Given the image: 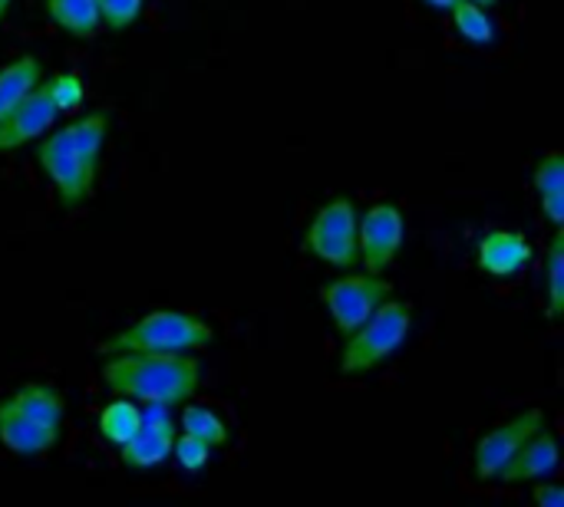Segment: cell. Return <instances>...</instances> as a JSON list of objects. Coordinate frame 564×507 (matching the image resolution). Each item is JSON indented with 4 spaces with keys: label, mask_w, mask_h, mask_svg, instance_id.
Segmentation results:
<instances>
[{
    "label": "cell",
    "mask_w": 564,
    "mask_h": 507,
    "mask_svg": "<svg viewBox=\"0 0 564 507\" xmlns=\"http://www.w3.org/2000/svg\"><path fill=\"white\" fill-rule=\"evenodd\" d=\"M102 386L139 406H185L202 386V363L192 353H112L102 363Z\"/></svg>",
    "instance_id": "1"
},
{
    "label": "cell",
    "mask_w": 564,
    "mask_h": 507,
    "mask_svg": "<svg viewBox=\"0 0 564 507\" xmlns=\"http://www.w3.org/2000/svg\"><path fill=\"white\" fill-rule=\"evenodd\" d=\"M215 340V330L185 310H152L109 337L99 353H198Z\"/></svg>",
    "instance_id": "2"
},
{
    "label": "cell",
    "mask_w": 564,
    "mask_h": 507,
    "mask_svg": "<svg viewBox=\"0 0 564 507\" xmlns=\"http://www.w3.org/2000/svg\"><path fill=\"white\" fill-rule=\"evenodd\" d=\"M413 330V307L390 297L383 300L354 333H347L340 350V373L344 376H367L380 363L400 353Z\"/></svg>",
    "instance_id": "3"
},
{
    "label": "cell",
    "mask_w": 564,
    "mask_h": 507,
    "mask_svg": "<svg viewBox=\"0 0 564 507\" xmlns=\"http://www.w3.org/2000/svg\"><path fill=\"white\" fill-rule=\"evenodd\" d=\"M36 162L43 168V175L50 178V185L56 188V198L66 205V208H76L89 198L93 185H96V172H99V162L89 158L73 132L63 125V129H50L43 139H36Z\"/></svg>",
    "instance_id": "4"
},
{
    "label": "cell",
    "mask_w": 564,
    "mask_h": 507,
    "mask_svg": "<svg viewBox=\"0 0 564 507\" xmlns=\"http://www.w3.org/2000/svg\"><path fill=\"white\" fill-rule=\"evenodd\" d=\"M357 218L360 211L354 198L347 195L330 198L327 205L314 211L307 234H304V251L327 267L354 271L357 267Z\"/></svg>",
    "instance_id": "5"
},
{
    "label": "cell",
    "mask_w": 564,
    "mask_h": 507,
    "mask_svg": "<svg viewBox=\"0 0 564 507\" xmlns=\"http://www.w3.org/2000/svg\"><path fill=\"white\" fill-rule=\"evenodd\" d=\"M390 297H393V284L373 271H344L337 280L321 287V304L344 337L354 333Z\"/></svg>",
    "instance_id": "6"
},
{
    "label": "cell",
    "mask_w": 564,
    "mask_h": 507,
    "mask_svg": "<svg viewBox=\"0 0 564 507\" xmlns=\"http://www.w3.org/2000/svg\"><path fill=\"white\" fill-rule=\"evenodd\" d=\"M403 238H406V218L400 205L393 201L370 205L357 218V264L364 271L383 274L403 251Z\"/></svg>",
    "instance_id": "7"
},
{
    "label": "cell",
    "mask_w": 564,
    "mask_h": 507,
    "mask_svg": "<svg viewBox=\"0 0 564 507\" xmlns=\"http://www.w3.org/2000/svg\"><path fill=\"white\" fill-rule=\"evenodd\" d=\"M545 426V412L542 409H525L519 412L516 419L489 429L479 442H476V452H473V469H476V478L479 482H499L502 469L509 465V459L519 452V445L539 432Z\"/></svg>",
    "instance_id": "8"
},
{
    "label": "cell",
    "mask_w": 564,
    "mask_h": 507,
    "mask_svg": "<svg viewBox=\"0 0 564 507\" xmlns=\"http://www.w3.org/2000/svg\"><path fill=\"white\" fill-rule=\"evenodd\" d=\"M178 436V422L172 419V409L169 406H142V426L139 432L122 445L116 449L122 465L142 472V469H155L162 462L172 459V442Z\"/></svg>",
    "instance_id": "9"
},
{
    "label": "cell",
    "mask_w": 564,
    "mask_h": 507,
    "mask_svg": "<svg viewBox=\"0 0 564 507\" xmlns=\"http://www.w3.org/2000/svg\"><path fill=\"white\" fill-rule=\"evenodd\" d=\"M59 119V109L53 106L43 79L10 109V115L0 122V152H13L23 148L36 139H43Z\"/></svg>",
    "instance_id": "10"
},
{
    "label": "cell",
    "mask_w": 564,
    "mask_h": 507,
    "mask_svg": "<svg viewBox=\"0 0 564 507\" xmlns=\"http://www.w3.org/2000/svg\"><path fill=\"white\" fill-rule=\"evenodd\" d=\"M562 465V449H558V439L542 426L539 432H532L519 452L509 459V465L502 469L499 482L506 485H535L542 478H552Z\"/></svg>",
    "instance_id": "11"
},
{
    "label": "cell",
    "mask_w": 564,
    "mask_h": 507,
    "mask_svg": "<svg viewBox=\"0 0 564 507\" xmlns=\"http://www.w3.org/2000/svg\"><path fill=\"white\" fill-rule=\"evenodd\" d=\"M56 442H59V429L23 416L7 399L0 403V445L7 452H13L20 459H40V455L53 452Z\"/></svg>",
    "instance_id": "12"
},
{
    "label": "cell",
    "mask_w": 564,
    "mask_h": 507,
    "mask_svg": "<svg viewBox=\"0 0 564 507\" xmlns=\"http://www.w3.org/2000/svg\"><path fill=\"white\" fill-rule=\"evenodd\" d=\"M476 261L489 277H516V274H522L529 267L532 244H529V238L522 231L499 228V231H489V234L479 238Z\"/></svg>",
    "instance_id": "13"
},
{
    "label": "cell",
    "mask_w": 564,
    "mask_h": 507,
    "mask_svg": "<svg viewBox=\"0 0 564 507\" xmlns=\"http://www.w3.org/2000/svg\"><path fill=\"white\" fill-rule=\"evenodd\" d=\"M532 188L539 195L542 214L552 228H564V152L552 148L539 158L532 172Z\"/></svg>",
    "instance_id": "14"
},
{
    "label": "cell",
    "mask_w": 564,
    "mask_h": 507,
    "mask_svg": "<svg viewBox=\"0 0 564 507\" xmlns=\"http://www.w3.org/2000/svg\"><path fill=\"white\" fill-rule=\"evenodd\" d=\"M7 403L13 409H20L23 416L43 422V426H53L59 429L63 419H66V403H63V393L50 383H23L17 393L7 396Z\"/></svg>",
    "instance_id": "15"
},
{
    "label": "cell",
    "mask_w": 564,
    "mask_h": 507,
    "mask_svg": "<svg viewBox=\"0 0 564 507\" xmlns=\"http://www.w3.org/2000/svg\"><path fill=\"white\" fill-rule=\"evenodd\" d=\"M46 16L56 30L69 33V36H96L102 20H99V7L96 0H43Z\"/></svg>",
    "instance_id": "16"
},
{
    "label": "cell",
    "mask_w": 564,
    "mask_h": 507,
    "mask_svg": "<svg viewBox=\"0 0 564 507\" xmlns=\"http://www.w3.org/2000/svg\"><path fill=\"white\" fill-rule=\"evenodd\" d=\"M43 79V66L36 56H17L7 66H0V122L10 115V109Z\"/></svg>",
    "instance_id": "17"
},
{
    "label": "cell",
    "mask_w": 564,
    "mask_h": 507,
    "mask_svg": "<svg viewBox=\"0 0 564 507\" xmlns=\"http://www.w3.org/2000/svg\"><path fill=\"white\" fill-rule=\"evenodd\" d=\"M99 436H102V442L106 445H112V449H122L135 432H139V426H142V406L139 403H132V399H122V396H116L109 406H102V412H99Z\"/></svg>",
    "instance_id": "18"
},
{
    "label": "cell",
    "mask_w": 564,
    "mask_h": 507,
    "mask_svg": "<svg viewBox=\"0 0 564 507\" xmlns=\"http://www.w3.org/2000/svg\"><path fill=\"white\" fill-rule=\"evenodd\" d=\"M449 16H453V26L463 40H469L476 46H486L496 40V20L489 16V7H479L473 0H456Z\"/></svg>",
    "instance_id": "19"
},
{
    "label": "cell",
    "mask_w": 564,
    "mask_h": 507,
    "mask_svg": "<svg viewBox=\"0 0 564 507\" xmlns=\"http://www.w3.org/2000/svg\"><path fill=\"white\" fill-rule=\"evenodd\" d=\"M545 310L552 320L564 313V228H555L545 254Z\"/></svg>",
    "instance_id": "20"
},
{
    "label": "cell",
    "mask_w": 564,
    "mask_h": 507,
    "mask_svg": "<svg viewBox=\"0 0 564 507\" xmlns=\"http://www.w3.org/2000/svg\"><path fill=\"white\" fill-rule=\"evenodd\" d=\"M178 432L185 436H195L202 439L205 445L212 449H221L228 442V426L218 412L205 409V406H185L182 409V422H178Z\"/></svg>",
    "instance_id": "21"
},
{
    "label": "cell",
    "mask_w": 564,
    "mask_h": 507,
    "mask_svg": "<svg viewBox=\"0 0 564 507\" xmlns=\"http://www.w3.org/2000/svg\"><path fill=\"white\" fill-rule=\"evenodd\" d=\"M53 106L59 109V115L66 112H79L83 109V99H86V86H83V76L79 73H53L50 79H43Z\"/></svg>",
    "instance_id": "22"
},
{
    "label": "cell",
    "mask_w": 564,
    "mask_h": 507,
    "mask_svg": "<svg viewBox=\"0 0 564 507\" xmlns=\"http://www.w3.org/2000/svg\"><path fill=\"white\" fill-rule=\"evenodd\" d=\"M212 445H205L202 439H195V436H175V442H172V459L185 469V472H202L205 465H208V459H212Z\"/></svg>",
    "instance_id": "23"
},
{
    "label": "cell",
    "mask_w": 564,
    "mask_h": 507,
    "mask_svg": "<svg viewBox=\"0 0 564 507\" xmlns=\"http://www.w3.org/2000/svg\"><path fill=\"white\" fill-rule=\"evenodd\" d=\"M142 3H145V0H96L99 20H102L106 30H129V26L139 20Z\"/></svg>",
    "instance_id": "24"
},
{
    "label": "cell",
    "mask_w": 564,
    "mask_h": 507,
    "mask_svg": "<svg viewBox=\"0 0 564 507\" xmlns=\"http://www.w3.org/2000/svg\"><path fill=\"white\" fill-rule=\"evenodd\" d=\"M535 505L542 507H564V488L558 482H535V492H532Z\"/></svg>",
    "instance_id": "25"
},
{
    "label": "cell",
    "mask_w": 564,
    "mask_h": 507,
    "mask_svg": "<svg viewBox=\"0 0 564 507\" xmlns=\"http://www.w3.org/2000/svg\"><path fill=\"white\" fill-rule=\"evenodd\" d=\"M423 3H426L430 10H440V13H449L456 0H423Z\"/></svg>",
    "instance_id": "26"
},
{
    "label": "cell",
    "mask_w": 564,
    "mask_h": 507,
    "mask_svg": "<svg viewBox=\"0 0 564 507\" xmlns=\"http://www.w3.org/2000/svg\"><path fill=\"white\" fill-rule=\"evenodd\" d=\"M10 3H13V0H0V20L7 16V10H10Z\"/></svg>",
    "instance_id": "27"
},
{
    "label": "cell",
    "mask_w": 564,
    "mask_h": 507,
    "mask_svg": "<svg viewBox=\"0 0 564 507\" xmlns=\"http://www.w3.org/2000/svg\"><path fill=\"white\" fill-rule=\"evenodd\" d=\"M473 3H479V7H496L499 0H473Z\"/></svg>",
    "instance_id": "28"
}]
</instances>
